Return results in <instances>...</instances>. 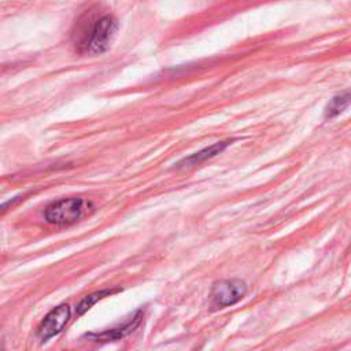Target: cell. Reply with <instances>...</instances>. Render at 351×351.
<instances>
[{"label":"cell","mask_w":351,"mask_h":351,"mask_svg":"<svg viewBox=\"0 0 351 351\" xmlns=\"http://www.w3.org/2000/svg\"><path fill=\"white\" fill-rule=\"evenodd\" d=\"M118 30V21L115 16L106 14L92 23H89L88 29L80 36L77 45L84 52H89L93 55L106 52Z\"/></svg>","instance_id":"cell-1"},{"label":"cell","mask_w":351,"mask_h":351,"mask_svg":"<svg viewBox=\"0 0 351 351\" xmlns=\"http://www.w3.org/2000/svg\"><path fill=\"white\" fill-rule=\"evenodd\" d=\"M93 210L95 206L90 200L84 197H69L56 200L47 206L44 218L48 223L64 226L78 222L84 217L93 213Z\"/></svg>","instance_id":"cell-2"},{"label":"cell","mask_w":351,"mask_h":351,"mask_svg":"<svg viewBox=\"0 0 351 351\" xmlns=\"http://www.w3.org/2000/svg\"><path fill=\"white\" fill-rule=\"evenodd\" d=\"M247 293V285L244 281L221 280L214 282L210 292V307L211 310H221L236 304Z\"/></svg>","instance_id":"cell-3"},{"label":"cell","mask_w":351,"mask_h":351,"mask_svg":"<svg viewBox=\"0 0 351 351\" xmlns=\"http://www.w3.org/2000/svg\"><path fill=\"white\" fill-rule=\"evenodd\" d=\"M70 318V307L69 304H59L52 308L41 321L37 335L43 341L49 340L51 337L56 336L62 332Z\"/></svg>","instance_id":"cell-4"},{"label":"cell","mask_w":351,"mask_h":351,"mask_svg":"<svg viewBox=\"0 0 351 351\" xmlns=\"http://www.w3.org/2000/svg\"><path fill=\"white\" fill-rule=\"evenodd\" d=\"M143 318V311L138 310L136 311V314L129 319L126 321L125 324L119 325V326H115L112 329H107L104 332H100V333H89L86 335L88 339H92V340H96V341H110V340H119L128 335H130L140 324Z\"/></svg>","instance_id":"cell-5"},{"label":"cell","mask_w":351,"mask_h":351,"mask_svg":"<svg viewBox=\"0 0 351 351\" xmlns=\"http://www.w3.org/2000/svg\"><path fill=\"white\" fill-rule=\"evenodd\" d=\"M232 143H233V140H225V141L214 143L213 145L206 147V148L189 155L188 158H184L182 160H180L177 163V167H189V166L200 165V163L206 162L207 159H211V158L217 156L218 154H221L222 151H225L226 147H229Z\"/></svg>","instance_id":"cell-6"},{"label":"cell","mask_w":351,"mask_h":351,"mask_svg":"<svg viewBox=\"0 0 351 351\" xmlns=\"http://www.w3.org/2000/svg\"><path fill=\"white\" fill-rule=\"evenodd\" d=\"M350 103H351V92L350 90L341 92V93L333 96L325 108V118L332 119V118L337 117L340 112H343L347 108V106Z\"/></svg>","instance_id":"cell-7"},{"label":"cell","mask_w":351,"mask_h":351,"mask_svg":"<svg viewBox=\"0 0 351 351\" xmlns=\"http://www.w3.org/2000/svg\"><path fill=\"white\" fill-rule=\"evenodd\" d=\"M117 291H118V289H101V291H97V292H93V293L85 296V298L77 304V308H75L77 314H78V315L84 314V313L88 311L93 304H96L99 300H101L103 298H106V296H108V295H111V293H114V292H117Z\"/></svg>","instance_id":"cell-8"}]
</instances>
